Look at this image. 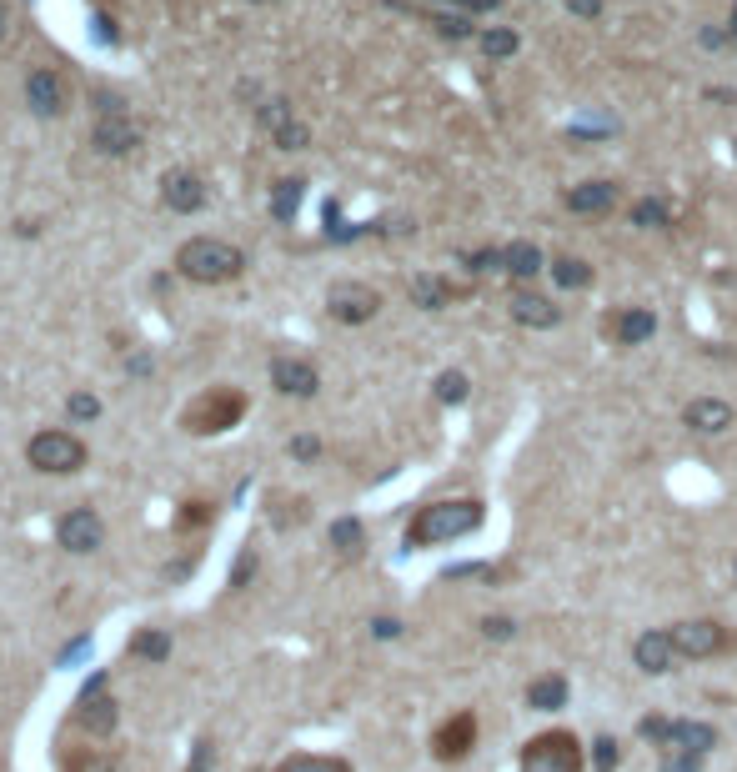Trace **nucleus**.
<instances>
[{
    "label": "nucleus",
    "mask_w": 737,
    "mask_h": 772,
    "mask_svg": "<svg viewBox=\"0 0 737 772\" xmlns=\"http://www.w3.org/2000/svg\"><path fill=\"white\" fill-rule=\"evenodd\" d=\"M482 522H487V507H482L477 497L427 502V507H417V517L407 522V547H412V552H427V547H442V542L472 537Z\"/></svg>",
    "instance_id": "f257e3e1"
},
{
    "label": "nucleus",
    "mask_w": 737,
    "mask_h": 772,
    "mask_svg": "<svg viewBox=\"0 0 737 772\" xmlns=\"http://www.w3.org/2000/svg\"><path fill=\"white\" fill-rule=\"evenodd\" d=\"M176 271L196 286H221V281H236L246 271V256H241V246H231L221 236H191L176 251Z\"/></svg>",
    "instance_id": "f03ea898"
},
{
    "label": "nucleus",
    "mask_w": 737,
    "mask_h": 772,
    "mask_svg": "<svg viewBox=\"0 0 737 772\" xmlns=\"http://www.w3.org/2000/svg\"><path fill=\"white\" fill-rule=\"evenodd\" d=\"M582 762H587L582 737L572 727H547V732L522 742L517 772H582Z\"/></svg>",
    "instance_id": "7ed1b4c3"
},
{
    "label": "nucleus",
    "mask_w": 737,
    "mask_h": 772,
    "mask_svg": "<svg viewBox=\"0 0 737 772\" xmlns=\"http://www.w3.org/2000/svg\"><path fill=\"white\" fill-rule=\"evenodd\" d=\"M241 417H246V397L236 386H206V392L181 412V427L191 437H216V432H231Z\"/></svg>",
    "instance_id": "20e7f679"
},
{
    "label": "nucleus",
    "mask_w": 737,
    "mask_h": 772,
    "mask_svg": "<svg viewBox=\"0 0 737 772\" xmlns=\"http://www.w3.org/2000/svg\"><path fill=\"white\" fill-rule=\"evenodd\" d=\"M26 462H31L36 472H46V477H76V472L91 462V452H86L81 437L46 427V432H36V437L26 442Z\"/></svg>",
    "instance_id": "39448f33"
},
{
    "label": "nucleus",
    "mask_w": 737,
    "mask_h": 772,
    "mask_svg": "<svg viewBox=\"0 0 737 772\" xmlns=\"http://www.w3.org/2000/svg\"><path fill=\"white\" fill-rule=\"evenodd\" d=\"M637 732L652 747H687V752H702V757L717 747V727L712 722H687V717H662V712H647L637 722Z\"/></svg>",
    "instance_id": "423d86ee"
},
{
    "label": "nucleus",
    "mask_w": 737,
    "mask_h": 772,
    "mask_svg": "<svg viewBox=\"0 0 737 772\" xmlns=\"http://www.w3.org/2000/svg\"><path fill=\"white\" fill-rule=\"evenodd\" d=\"M672 647L682 662H707V657H722L737 637L717 622V617H687V622H672Z\"/></svg>",
    "instance_id": "0eeeda50"
},
{
    "label": "nucleus",
    "mask_w": 737,
    "mask_h": 772,
    "mask_svg": "<svg viewBox=\"0 0 737 772\" xmlns=\"http://www.w3.org/2000/svg\"><path fill=\"white\" fill-rule=\"evenodd\" d=\"M116 722H121V707L106 692V677H91L86 692H81V702H76V712H71V727L86 732V737H111Z\"/></svg>",
    "instance_id": "6e6552de"
},
{
    "label": "nucleus",
    "mask_w": 737,
    "mask_h": 772,
    "mask_svg": "<svg viewBox=\"0 0 737 772\" xmlns=\"http://www.w3.org/2000/svg\"><path fill=\"white\" fill-rule=\"evenodd\" d=\"M326 311H331V321H341V326H361V321H372V316L382 311V291L366 286V281H336V286L326 291Z\"/></svg>",
    "instance_id": "1a4fd4ad"
},
{
    "label": "nucleus",
    "mask_w": 737,
    "mask_h": 772,
    "mask_svg": "<svg viewBox=\"0 0 737 772\" xmlns=\"http://www.w3.org/2000/svg\"><path fill=\"white\" fill-rule=\"evenodd\" d=\"M56 542H61L66 552H76V557L101 552V542H106V522H101V512H96V507H71V512H61V522H56Z\"/></svg>",
    "instance_id": "9d476101"
},
{
    "label": "nucleus",
    "mask_w": 737,
    "mask_h": 772,
    "mask_svg": "<svg viewBox=\"0 0 737 772\" xmlns=\"http://www.w3.org/2000/svg\"><path fill=\"white\" fill-rule=\"evenodd\" d=\"M477 747V712H452L437 732H432V757L437 762H467Z\"/></svg>",
    "instance_id": "9b49d317"
},
{
    "label": "nucleus",
    "mask_w": 737,
    "mask_h": 772,
    "mask_svg": "<svg viewBox=\"0 0 737 772\" xmlns=\"http://www.w3.org/2000/svg\"><path fill=\"white\" fill-rule=\"evenodd\" d=\"M161 201H166L171 211L191 216V211L206 206V181H201L191 166H171V171L161 176Z\"/></svg>",
    "instance_id": "f8f14e48"
},
{
    "label": "nucleus",
    "mask_w": 737,
    "mask_h": 772,
    "mask_svg": "<svg viewBox=\"0 0 737 772\" xmlns=\"http://www.w3.org/2000/svg\"><path fill=\"white\" fill-rule=\"evenodd\" d=\"M271 386H276V392H286V397H316L321 376H316V366L301 361V356H276V361H271Z\"/></svg>",
    "instance_id": "ddd939ff"
},
{
    "label": "nucleus",
    "mask_w": 737,
    "mask_h": 772,
    "mask_svg": "<svg viewBox=\"0 0 737 772\" xmlns=\"http://www.w3.org/2000/svg\"><path fill=\"white\" fill-rule=\"evenodd\" d=\"M632 662L647 672V677H667L672 662H677V647H672V632H642L632 642Z\"/></svg>",
    "instance_id": "4468645a"
},
{
    "label": "nucleus",
    "mask_w": 737,
    "mask_h": 772,
    "mask_svg": "<svg viewBox=\"0 0 737 772\" xmlns=\"http://www.w3.org/2000/svg\"><path fill=\"white\" fill-rule=\"evenodd\" d=\"M26 101H31L36 116H61V111H66V86H61V76L46 71V66H36V71L26 76Z\"/></svg>",
    "instance_id": "2eb2a0df"
},
{
    "label": "nucleus",
    "mask_w": 737,
    "mask_h": 772,
    "mask_svg": "<svg viewBox=\"0 0 737 772\" xmlns=\"http://www.w3.org/2000/svg\"><path fill=\"white\" fill-rule=\"evenodd\" d=\"M136 146H141V126L126 121V111L96 121V151H106V156H126V151H136Z\"/></svg>",
    "instance_id": "dca6fc26"
},
{
    "label": "nucleus",
    "mask_w": 737,
    "mask_h": 772,
    "mask_svg": "<svg viewBox=\"0 0 737 772\" xmlns=\"http://www.w3.org/2000/svg\"><path fill=\"white\" fill-rule=\"evenodd\" d=\"M682 422H687L692 432H702V437H717V432H727V427H732V407H727V402H717V397H697V402H687Z\"/></svg>",
    "instance_id": "f3484780"
},
{
    "label": "nucleus",
    "mask_w": 737,
    "mask_h": 772,
    "mask_svg": "<svg viewBox=\"0 0 737 772\" xmlns=\"http://www.w3.org/2000/svg\"><path fill=\"white\" fill-rule=\"evenodd\" d=\"M512 316H517L522 326H537V331H547V326L562 321L557 301H552V296H537V291H512Z\"/></svg>",
    "instance_id": "a211bd4d"
},
{
    "label": "nucleus",
    "mask_w": 737,
    "mask_h": 772,
    "mask_svg": "<svg viewBox=\"0 0 737 772\" xmlns=\"http://www.w3.org/2000/svg\"><path fill=\"white\" fill-rule=\"evenodd\" d=\"M567 677L562 672H542V677H532L527 682V707L532 712H562L567 707Z\"/></svg>",
    "instance_id": "6ab92c4d"
},
{
    "label": "nucleus",
    "mask_w": 737,
    "mask_h": 772,
    "mask_svg": "<svg viewBox=\"0 0 737 772\" xmlns=\"http://www.w3.org/2000/svg\"><path fill=\"white\" fill-rule=\"evenodd\" d=\"M607 331H612L622 346H637V341H647V336L657 331V316H652V311H637V306H627V311H617V316L607 321Z\"/></svg>",
    "instance_id": "aec40b11"
},
{
    "label": "nucleus",
    "mask_w": 737,
    "mask_h": 772,
    "mask_svg": "<svg viewBox=\"0 0 737 772\" xmlns=\"http://www.w3.org/2000/svg\"><path fill=\"white\" fill-rule=\"evenodd\" d=\"M276 772H356V767L341 752H291L276 762Z\"/></svg>",
    "instance_id": "412c9836"
},
{
    "label": "nucleus",
    "mask_w": 737,
    "mask_h": 772,
    "mask_svg": "<svg viewBox=\"0 0 737 772\" xmlns=\"http://www.w3.org/2000/svg\"><path fill=\"white\" fill-rule=\"evenodd\" d=\"M126 652H131L136 662H166V657H171V632H161V627H136V637L126 642Z\"/></svg>",
    "instance_id": "4be33fe9"
},
{
    "label": "nucleus",
    "mask_w": 737,
    "mask_h": 772,
    "mask_svg": "<svg viewBox=\"0 0 737 772\" xmlns=\"http://www.w3.org/2000/svg\"><path fill=\"white\" fill-rule=\"evenodd\" d=\"M502 271H512V276H522V281H527V276H537V271H542V251H537V246H527V241H517V246H507V251H502Z\"/></svg>",
    "instance_id": "5701e85b"
},
{
    "label": "nucleus",
    "mask_w": 737,
    "mask_h": 772,
    "mask_svg": "<svg viewBox=\"0 0 737 772\" xmlns=\"http://www.w3.org/2000/svg\"><path fill=\"white\" fill-rule=\"evenodd\" d=\"M61 772H116V752H106V747H76Z\"/></svg>",
    "instance_id": "b1692460"
},
{
    "label": "nucleus",
    "mask_w": 737,
    "mask_h": 772,
    "mask_svg": "<svg viewBox=\"0 0 737 772\" xmlns=\"http://www.w3.org/2000/svg\"><path fill=\"white\" fill-rule=\"evenodd\" d=\"M361 542H366V532H361V522H356V517L331 522V547H336L341 557H356V552H361Z\"/></svg>",
    "instance_id": "393cba45"
},
{
    "label": "nucleus",
    "mask_w": 737,
    "mask_h": 772,
    "mask_svg": "<svg viewBox=\"0 0 737 772\" xmlns=\"http://www.w3.org/2000/svg\"><path fill=\"white\" fill-rule=\"evenodd\" d=\"M412 296H417L427 311H437V306H447L452 286H447V281H437V276H417V281H412Z\"/></svg>",
    "instance_id": "a878e982"
},
{
    "label": "nucleus",
    "mask_w": 737,
    "mask_h": 772,
    "mask_svg": "<svg viewBox=\"0 0 737 772\" xmlns=\"http://www.w3.org/2000/svg\"><path fill=\"white\" fill-rule=\"evenodd\" d=\"M437 402H447V407L467 402V371H442L437 376Z\"/></svg>",
    "instance_id": "bb28decb"
},
{
    "label": "nucleus",
    "mask_w": 737,
    "mask_h": 772,
    "mask_svg": "<svg viewBox=\"0 0 737 772\" xmlns=\"http://www.w3.org/2000/svg\"><path fill=\"white\" fill-rule=\"evenodd\" d=\"M617 762H622V742L617 737H597L592 742V767L597 772H617Z\"/></svg>",
    "instance_id": "cd10ccee"
},
{
    "label": "nucleus",
    "mask_w": 737,
    "mask_h": 772,
    "mask_svg": "<svg viewBox=\"0 0 737 772\" xmlns=\"http://www.w3.org/2000/svg\"><path fill=\"white\" fill-rule=\"evenodd\" d=\"M707 757L702 752H687V747H662V772H697Z\"/></svg>",
    "instance_id": "c85d7f7f"
},
{
    "label": "nucleus",
    "mask_w": 737,
    "mask_h": 772,
    "mask_svg": "<svg viewBox=\"0 0 737 772\" xmlns=\"http://www.w3.org/2000/svg\"><path fill=\"white\" fill-rule=\"evenodd\" d=\"M607 201H612V186H582V191L567 196L572 211H597V206H607Z\"/></svg>",
    "instance_id": "c756f323"
},
{
    "label": "nucleus",
    "mask_w": 737,
    "mask_h": 772,
    "mask_svg": "<svg viewBox=\"0 0 737 772\" xmlns=\"http://www.w3.org/2000/svg\"><path fill=\"white\" fill-rule=\"evenodd\" d=\"M552 276H557L562 286H577V291H582V286L592 281V271H587V261H572V256H562V261L552 266Z\"/></svg>",
    "instance_id": "7c9ffc66"
},
{
    "label": "nucleus",
    "mask_w": 737,
    "mask_h": 772,
    "mask_svg": "<svg viewBox=\"0 0 737 772\" xmlns=\"http://www.w3.org/2000/svg\"><path fill=\"white\" fill-rule=\"evenodd\" d=\"M296 196H301V181H281V186H276V201H271V211H276L281 221H291V211H296Z\"/></svg>",
    "instance_id": "2f4dec72"
},
{
    "label": "nucleus",
    "mask_w": 737,
    "mask_h": 772,
    "mask_svg": "<svg viewBox=\"0 0 737 772\" xmlns=\"http://www.w3.org/2000/svg\"><path fill=\"white\" fill-rule=\"evenodd\" d=\"M66 412H71L76 422H91V417H101V402H96L91 392H71V402H66Z\"/></svg>",
    "instance_id": "473e14b6"
},
{
    "label": "nucleus",
    "mask_w": 737,
    "mask_h": 772,
    "mask_svg": "<svg viewBox=\"0 0 737 772\" xmlns=\"http://www.w3.org/2000/svg\"><path fill=\"white\" fill-rule=\"evenodd\" d=\"M206 517H211V507H206V502H181V512H176V527L186 532V527H201Z\"/></svg>",
    "instance_id": "72a5a7b5"
},
{
    "label": "nucleus",
    "mask_w": 737,
    "mask_h": 772,
    "mask_svg": "<svg viewBox=\"0 0 737 772\" xmlns=\"http://www.w3.org/2000/svg\"><path fill=\"white\" fill-rule=\"evenodd\" d=\"M482 637L507 642V637H517V622H512V617H482Z\"/></svg>",
    "instance_id": "f704fd0d"
},
{
    "label": "nucleus",
    "mask_w": 737,
    "mask_h": 772,
    "mask_svg": "<svg viewBox=\"0 0 737 772\" xmlns=\"http://www.w3.org/2000/svg\"><path fill=\"white\" fill-rule=\"evenodd\" d=\"M211 757H216V742H211V737H201V742H196V757L186 762V772H206V767H211Z\"/></svg>",
    "instance_id": "c9c22d12"
},
{
    "label": "nucleus",
    "mask_w": 737,
    "mask_h": 772,
    "mask_svg": "<svg viewBox=\"0 0 737 772\" xmlns=\"http://www.w3.org/2000/svg\"><path fill=\"white\" fill-rule=\"evenodd\" d=\"M251 572H256V552L246 547V552H241V562H236V572H231V587H246V577H251Z\"/></svg>",
    "instance_id": "e433bc0d"
},
{
    "label": "nucleus",
    "mask_w": 737,
    "mask_h": 772,
    "mask_svg": "<svg viewBox=\"0 0 737 772\" xmlns=\"http://www.w3.org/2000/svg\"><path fill=\"white\" fill-rule=\"evenodd\" d=\"M316 452H321V442H316V437H296V442H291V457H296V462H311Z\"/></svg>",
    "instance_id": "4c0bfd02"
},
{
    "label": "nucleus",
    "mask_w": 737,
    "mask_h": 772,
    "mask_svg": "<svg viewBox=\"0 0 737 772\" xmlns=\"http://www.w3.org/2000/svg\"><path fill=\"white\" fill-rule=\"evenodd\" d=\"M372 632L387 642V637H402V622H397V617H377V622H372Z\"/></svg>",
    "instance_id": "58836bf2"
},
{
    "label": "nucleus",
    "mask_w": 737,
    "mask_h": 772,
    "mask_svg": "<svg viewBox=\"0 0 737 772\" xmlns=\"http://www.w3.org/2000/svg\"><path fill=\"white\" fill-rule=\"evenodd\" d=\"M482 46H487V51H497V56H507V51H512V36H507V31H497V36H487Z\"/></svg>",
    "instance_id": "ea45409f"
},
{
    "label": "nucleus",
    "mask_w": 737,
    "mask_h": 772,
    "mask_svg": "<svg viewBox=\"0 0 737 772\" xmlns=\"http://www.w3.org/2000/svg\"><path fill=\"white\" fill-rule=\"evenodd\" d=\"M632 216H637V226H647V221H662V206H637Z\"/></svg>",
    "instance_id": "a19ab883"
},
{
    "label": "nucleus",
    "mask_w": 737,
    "mask_h": 772,
    "mask_svg": "<svg viewBox=\"0 0 737 772\" xmlns=\"http://www.w3.org/2000/svg\"><path fill=\"white\" fill-rule=\"evenodd\" d=\"M6 36H11V6L0 0V41H6Z\"/></svg>",
    "instance_id": "79ce46f5"
},
{
    "label": "nucleus",
    "mask_w": 737,
    "mask_h": 772,
    "mask_svg": "<svg viewBox=\"0 0 737 772\" xmlns=\"http://www.w3.org/2000/svg\"><path fill=\"white\" fill-rule=\"evenodd\" d=\"M732 587H737V567H732Z\"/></svg>",
    "instance_id": "37998d69"
}]
</instances>
